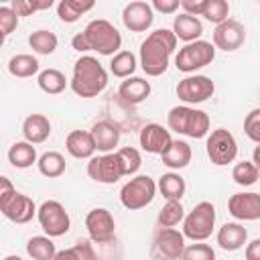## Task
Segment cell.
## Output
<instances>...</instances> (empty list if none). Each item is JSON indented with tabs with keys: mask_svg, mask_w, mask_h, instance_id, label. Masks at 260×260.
I'll return each mask as SVG.
<instances>
[{
	"mask_svg": "<svg viewBox=\"0 0 260 260\" xmlns=\"http://www.w3.org/2000/svg\"><path fill=\"white\" fill-rule=\"evenodd\" d=\"M71 45L79 53L98 51L100 55H112L114 57L116 53H120L122 35L110 20L95 18V20L87 22V26L71 39Z\"/></svg>",
	"mask_w": 260,
	"mask_h": 260,
	"instance_id": "6da1fadb",
	"label": "cell"
},
{
	"mask_svg": "<svg viewBox=\"0 0 260 260\" xmlns=\"http://www.w3.org/2000/svg\"><path fill=\"white\" fill-rule=\"evenodd\" d=\"M177 47V37L169 28L152 30L140 45V67L146 75L158 77L169 69V59Z\"/></svg>",
	"mask_w": 260,
	"mask_h": 260,
	"instance_id": "7a4b0ae2",
	"label": "cell"
},
{
	"mask_svg": "<svg viewBox=\"0 0 260 260\" xmlns=\"http://www.w3.org/2000/svg\"><path fill=\"white\" fill-rule=\"evenodd\" d=\"M69 85L79 98H95L108 85V71L95 57L83 55L73 65V77Z\"/></svg>",
	"mask_w": 260,
	"mask_h": 260,
	"instance_id": "3957f363",
	"label": "cell"
},
{
	"mask_svg": "<svg viewBox=\"0 0 260 260\" xmlns=\"http://www.w3.org/2000/svg\"><path fill=\"white\" fill-rule=\"evenodd\" d=\"M167 124L173 132L189 138H203L209 132V116L203 110L191 106H175L167 116Z\"/></svg>",
	"mask_w": 260,
	"mask_h": 260,
	"instance_id": "277c9868",
	"label": "cell"
},
{
	"mask_svg": "<svg viewBox=\"0 0 260 260\" xmlns=\"http://www.w3.org/2000/svg\"><path fill=\"white\" fill-rule=\"evenodd\" d=\"M215 228V207L211 201H199L183 219V236L193 242H203Z\"/></svg>",
	"mask_w": 260,
	"mask_h": 260,
	"instance_id": "5b68a950",
	"label": "cell"
},
{
	"mask_svg": "<svg viewBox=\"0 0 260 260\" xmlns=\"http://www.w3.org/2000/svg\"><path fill=\"white\" fill-rule=\"evenodd\" d=\"M156 183L152 177L148 175H136L132 177L128 183H124V187L120 189V203L130 209V211H136V209H142L146 207L148 203H152L154 195H156Z\"/></svg>",
	"mask_w": 260,
	"mask_h": 260,
	"instance_id": "8992f818",
	"label": "cell"
},
{
	"mask_svg": "<svg viewBox=\"0 0 260 260\" xmlns=\"http://www.w3.org/2000/svg\"><path fill=\"white\" fill-rule=\"evenodd\" d=\"M215 59V47L209 41H193L179 49L175 57V67L183 73H193L201 67H207Z\"/></svg>",
	"mask_w": 260,
	"mask_h": 260,
	"instance_id": "52a82bcc",
	"label": "cell"
},
{
	"mask_svg": "<svg viewBox=\"0 0 260 260\" xmlns=\"http://www.w3.org/2000/svg\"><path fill=\"white\" fill-rule=\"evenodd\" d=\"M37 219H39L43 232L49 238H59V236L67 234L69 228H71L69 213L65 211L63 203H59L55 199H49V201L41 203V207L37 211Z\"/></svg>",
	"mask_w": 260,
	"mask_h": 260,
	"instance_id": "ba28073f",
	"label": "cell"
},
{
	"mask_svg": "<svg viewBox=\"0 0 260 260\" xmlns=\"http://www.w3.org/2000/svg\"><path fill=\"white\" fill-rule=\"evenodd\" d=\"M205 150H207V156H209V160L213 165L223 167V165L234 162V158L238 156V142H236V138H234V134L230 130L215 128L207 136Z\"/></svg>",
	"mask_w": 260,
	"mask_h": 260,
	"instance_id": "9c48e42d",
	"label": "cell"
},
{
	"mask_svg": "<svg viewBox=\"0 0 260 260\" xmlns=\"http://www.w3.org/2000/svg\"><path fill=\"white\" fill-rule=\"evenodd\" d=\"M185 252V236L175 228H158L152 240L154 260H181Z\"/></svg>",
	"mask_w": 260,
	"mask_h": 260,
	"instance_id": "30bf717a",
	"label": "cell"
},
{
	"mask_svg": "<svg viewBox=\"0 0 260 260\" xmlns=\"http://www.w3.org/2000/svg\"><path fill=\"white\" fill-rule=\"evenodd\" d=\"M0 211L14 223H28L39 209L35 207V201L28 195L18 193L14 189L8 193H0Z\"/></svg>",
	"mask_w": 260,
	"mask_h": 260,
	"instance_id": "8fae6325",
	"label": "cell"
},
{
	"mask_svg": "<svg viewBox=\"0 0 260 260\" xmlns=\"http://www.w3.org/2000/svg\"><path fill=\"white\" fill-rule=\"evenodd\" d=\"M87 175L95 183H104V185H112L118 179H122L124 177V167H122V160H120L118 152L91 156L89 162H87Z\"/></svg>",
	"mask_w": 260,
	"mask_h": 260,
	"instance_id": "7c38bea8",
	"label": "cell"
},
{
	"mask_svg": "<svg viewBox=\"0 0 260 260\" xmlns=\"http://www.w3.org/2000/svg\"><path fill=\"white\" fill-rule=\"evenodd\" d=\"M215 91V83L207 75H187L177 83V98L185 104H201Z\"/></svg>",
	"mask_w": 260,
	"mask_h": 260,
	"instance_id": "4fadbf2b",
	"label": "cell"
},
{
	"mask_svg": "<svg viewBox=\"0 0 260 260\" xmlns=\"http://www.w3.org/2000/svg\"><path fill=\"white\" fill-rule=\"evenodd\" d=\"M85 230L89 238L98 244H108L116 236V221L114 215L106 207H95L85 215Z\"/></svg>",
	"mask_w": 260,
	"mask_h": 260,
	"instance_id": "5bb4252c",
	"label": "cell"
},
{
	"mask_svg": "<svg viewBox=\"0 0 260 260\" xmlns=\"http://www.w3.org/2000/svg\"><path fill=\"white\" fill-rule=\"evenodd\" d=\"M122 22L132 32H144V30H148L152 26V22H154L152 4L142 2V0H134V2L126 4L124 10H122Z\"/></svg>",
	"mask_w": 260,
	"mask_h": 260,
	"instance_id": "9a60e30c",
	"label": "cell"
},
{
	"mask_svg": "<svg viewBox=\"0 0 260 260\" xmlns=\"http://www.w3.org/2000/svg\"><path fill=\"white\" fill-rule=\"evenodd\" d=\"M246 41V28L242 22L228 18L225 22L217 24L213 30V47L221 49V51H236L244 45Z\"/></svg>",
	"mask_w": 260,
	"mask_h": 260,
	"instance_id": "2e32d148",
	"label": "cell"
},
{
	"mask_svg": "<svg viewBox=\"0 0 260 260\" xmlns=\"http://www.w3.org/2000/svg\"><path fill=\"white\" fill-rule=\"evenodd\" d=\"M228 211L242 221L260 219V193H254V191L234 193L228 199Z\"/></svg>",
	"mask_w": 260,
	"mask_h": 260,
	"instance_id": "e0dca14e",
	"label": "cell"
},
{
	"mask_svg": "<svg viewBox=\"0 0 260 260\" xmlns=\"http://www.w3.org/2000/svg\"><path fill=\"white\" fill-rule=\"evenodd\" d=\"M138 142L142 146V150L150 152V154H165L171 144H173V138H171V132L167 128H162L160 124H146L142 126L140 134H138Z\"/></svg>",
	"mask_w": 260,
	"mask_h": 260,
	"instance_id": "ac0fdd59",
	"label": "cell"
},
{
	"mask_svg": "<svg viewBox=\"0 0 260 260\" xmlns=\"http://www.w3.org/2000/svg\"><path fill=\"white\" fill-rule=\"evenodd\" d=\"M91 136H93V142H95V148L104 154L112 152L114 146H118L120 142V128L110 122V120H102V122H95L91 126Z\"/></svg>",
	"mask_w": 260,
	"mask_h": 260,
	"instance_id": "d6986e66",
	"label": "cell"
},
{
	"mask_svg": "<svg viewBox=\"0 0 260 260\" xmlns=\"http://www.w3.org/2000/svg\"><path fill=\"white\" fill-rule=\"evenodd\" d=\"M65 148L73 158H91L95 148L93 136L89 130H73L65 138Z\"/></svg>",
	"mask_w": 260,
	"mask_h": 260,
	"instance_id": "ffe728a7",
	"label": "cell"
},
{
	"mask_svg": "<svg viewBox=\"0 0 260 260\" xmlns=\"http://www.w3.org/2000/svg\"><path fill=\"white\" fill-rule=\"evenodd\" d=\"M150 81H146L144 77H128L120 83L118 87V95L124 104H140L150 95Z\"/></svg>",
	"mask_w": 260,
	"mask_h": 260,
	"instance_id": "44dd1931",
	"label": "cell"
},
{
	"mask_svg": "<svg viewBox=\"0 0 260 260\" xmlns=\"http://www.w3.org/2000/svg\"><path fill=\"white\" fill-rule=\"evenodd\" d=\"M22 136L30 144H41L51 136V122L43 114H30L22 122Z\"/></svg>",
	"mask_w": 260,
	"mask_h": 260,
	"instance_id": "7402d4cb",
	"label": "cell"
},
{
	"mask_svg": "<svg viewBox=\"0 0 260 260\" xmlns=\"http://www.w3.org/2000/svg\"><path fill=\"white\" fill-rule=\"evenodd\" d=\"M248 240V232L242 223H223L217 232V244L221 250H228V252H236L240 250Z\"/></svg>",
	"mask_w": 260,
	"mask_h": 260,
	"instance_id": "603a6c76",
	"label": "cell"
},
{
	"mask_svg": "<svg viewBox=\"0 0 260 260\" xmlns=\"http://www.w3.org/2000/svg\"><path fill=\"white\" fill-rule=\"evenodd\" d=\"M173 32H175L177 39H181L185 43H193V41H199V37L203 32V24H201V20L197 16L181 12L173 20Z\"/></svg>",
	"mask_w": 260,
	"mask_h": 260,
	"instance_id": "cb8c5ba5",
	"label": "cell"
},
{
	"mask_svg": "<svg viewBox=\"0 0 260 260\" xmlns=\"http://www.w3.org/2000/svg\"><path fill=\"white\" fill-rule=\"evenodd\" d=\"M191 156H193L191 146L185 140H173L171 148L160 156V160L169 169H183L191 162Z\"/></svg>",
	"mask_w": 260,
	"mask_h": 260,
	"instance_id": "d4e9b609",
	"label": "cell"
},
{
	"mask_svg": "<svg viewBox=\"0 0 260 260\" xmlns=\"http://www.w3.org/2000/svg\"><path fill=\"white\" fill-rule=\"evenodd\" d=\"M8 160L12 167L16 169H28L32 167V162H39L37 160V150L30 142L26 140H20V142H14L10 148H8Z\"/></svg>",
	"mask_w": 260,
	"mask_h": 260,
	"instance_id": "484cf974",
	"label": "cell"
},
{
	"mask_svg": "<svg viewBox=\"0 0 260 260\" xmlns=\"http://www.w3.org/2000/svg\"><path fill=\"white\" fill-rule=\"evenodd\" d=\"M158 191L162 193V197L167 201H181V197L185 195V179L179 175V173H165L160 179H158Z\"/></svg>",
	"mask_w": 260,
	"mask_h": 260,
	"instance_id": "4316f807",
	"label": "cell"
},
{
	"mask_svg": "<svg viewBox=\"0 0 260 260\" xmlns=\"http://www.w3.org/2000/svg\"><path fill=\"white\" fill-rule=\"evenodd\" d=\"M91 8H93V2L91 0H85V2L83 0H61L57 4V16L63 22L71 24V22H75L81 14H85Z\"/></svg>",
	"mask_w": 260,
	"mask_h": 260,
	"instance_id": "83f0119b",
	"label": "cell"
},
{
	"mask_svg": "<svg viewBox=\"0 0 260 260\" xmlns=\"http://www.w3.org/2000/svg\"><path fill=\"white\" fill-rule=\"evenodd\" d=\"M26 254L32 260H53L57 256V250L49 236H32L26 242Z\"/></svg>",
	"mask_w": 260,
	"mask_h": 260,
	"instance_id": "f1b7e54d",
	"label": "cell"
},
{
	"mask_svg": "<svg viewBox=\"0 0 260 260\" xmlns=\"http://www.w3.org/2000/svg\"><path fill=\"white\" fill-rule=\"evenodd\" d=\"M37 165H39V173L45 175V177H49V179L61 177V175L65 173V167H67L63 154H61V152H55V150L45 152V154L39 158Z\"/></svg>",
	"mask_w": 260,
	"mask_h": 260,
	"instance_id": "f546056e",
	"label": "cell"
},
{
	"mask_svg": "<svg viewBox=\"0 0 260 260\" xmlns=\"http://www.w3.org/2000/svg\"><path fill=\"white\" fill-rule=\"evenodd\" d=\"M8 71L14 77H32L35 73H39V61H37V57L28 55V53H20V55L10 57Z\"/></svg>",
	"mask_w": 260,
	"mask_h": 260,
	"instance_id": "4dcf8cb0",
	"label": "cell"
},
{
	"mask_svg": "<svg viewBox=\"0 0 260 260\" xmlns=\"http://www.w3.org/2000/svg\"><path fill=\"white\" fill-rule=\"evenodd\" d=\"M37 83L45 93L51 95H57L67 87V79L59 69H43L37 77Z\"/></svg>",
	"mask_w": 260,
	"mask_h": 260,
	"instance_id": "1f68e13d",
	"label": "cell"
},
{
	"mask_svg": "<svg viewBox=\"0 0 260 260\" xmlns=\"http://www.w3.org/2000/svg\"><path fill=\"white\" fill-rule=\"evenodd\" d=\"M28 45H30V49H32L35 53H39V55H51V53H55L59 41H57V35H55V32L41 28V30L30 32Z\"/></svg>",
	"mask_w": 260,
	"mask_h": 260,
	"instance_id": "d6a6232c",
	"label": "cell"
},
{
	"mask_svg": "<svg viewBox=\"0 0 260 260\" xmlns=\"http://www.w3.org/2000/svg\"><path fill=\"white\" fill-rule=\"evenodd\" d=\"M110 71L114 77H122V79H128L132 77V73L136 71V57L134 53L130 51H120L112 57L110 61Z\"/></svg>",
	"mask_w": 260,
	"mask_h": 260,
	"instance_id": "836d02e7",
	"label": "cell"
},
{
	"mask_svg": "<svg viewBox=\"0 0 260 260\" xmlns=\"http://www.w3.org/2000/svg\"><path fill=\"white\" fill-rule=\"evenodd\" d=\"M183 219H185V209H183L181 201H167L162 205V209L158 211V217H156L160 228H175Z\"/></svg>",
	"mask_w": 260,
	"mask_h": 260,
	"instance_id": "e575fe53",
	"label": "cell"
},
{
	"mask_svg": "<svg viewBox=\"0 0 260 260\" xmlns=\"http://www.w3.org/2000/svg\"><path fill=\"white\" fill-rule=\"evenodd\" d=\"M260 177V171L258 167L252 162V160H242L238 162L234 169H232V179L236 185H242V187H250L258 181Z\"/></svg>",
	"mask_w": 260,
	"mask_h": 260,
	"instance_id": "d590c367",
	"label": "cell"
},
{
	"mask_svg": "<svg viewBox=\"0 0 260 260\" xmlns=\"http://www.w3.org/2000/svg\"><path fill=\"white\" fill-rule=\"evenodd\" d=\"M53 260H95V254L87 242H77L75 246L57 252Z\"/></svg>",
	"mask_w": 260,
	"mask_h": 260,
	"instance_id": "8d00e7d4",
	"label": "cell"
},
{
	"mask_svg": "<svg viewBox=\"0 0 260 260\" xmlns=\"http://www.w3.org/2000/svg\"><path fill=\"white\" fill-rule=\"evenodd\" d=\"M228 14H230V4L225 0H207V8H205L203 16L209 22H213L217 26L228 20Z\"/></svg>",
	"mask_w": 260,
	"mask_h": 260,
	"instance_id": "74e56055",
	"label": "cell"
},
{
	"mask_svg": "<svg viewBox=\"0 0 260 260\" xmlns=\"http://www.w3.org/2000/svg\"><path fill=\"white\" fill-rule=\"evenodd\" d=\"M116 152H118V156H120V160H122L124 175H134V173L140 169L142 156H140V152H138L134 146H124V148H120V150H116Z\"/></svg>",
	"mask_w": 260,
	"mask_h": 260,
	"instance_id": "f35d334b",
	"label": "cell"
},
{
	"mask_svg": "<svg viewBox=\"0 0 260 260\" xmlns=\"http://www.w3.org/2000/svg\"><path fill=\"white\" fill-rule=\"evenodd\" d=\"M51 6H53V0H12V4H10V8L18 16H28L30 12L45 10V8H51Z\"/></svg>",
	"mask_w": 260,
	"mask_h": 260,
	"instance_id": "ab89813d",
	"label": "cell"
},
{
	"mask_svg": "<svg viewBox=\"0 0 260 260\" xmlns=\"http://www.w3.org/2000/svg\"><path fill=\"white\" fill-rule=\"evenodd\" d=\"M181 260H215V250L209 244L195 242L191 246H185Z\"/></svg>",
	"mask_w": 260,
	"mask_h": 260,
	"instance_id": "60d3db41",
	"label": "cell"
},
{
	"mask_svg": "<svg viewBox=\"0 0 260 260\" xmlns=\"http://www.w3.org/2000/svg\"><path fill=\"white\" fill-rule=\"evenodd\" d=\"M244 132L250 140L260 144V108H254L250 114L244 118Z\"/></svg>",
	"mask_w": 260,
	"mask_h": 260,
	"instance_id": "b9f144b4",
	"label": "cell"
},
{
	"mask_svg": "<svg viewBox=\"0 0 260 260\" xmlns=\"http://www.w3.org/2000/svg\"><path fill=\"white\" fill-rule=\"evenodd\" d=\"M18 26V14L10 6H0V32L6 39Z\"/></svg>",
	"mask_w": 260,
	"mask_h": 260,
	"instance_id": "7bdbcfd3",
	"label": "cell"
},
{
	"mask_svg": "<svg viewBox=\"0 0 260 260\" xmlns=\"http://www.w3.org/2000/svg\"><path fill=\"white\" fill-rule=\"evenodd\" d=\"M181 8L185 10V14L191 16H203L205 8H207V0H181Z\"/></svg>",
	"mask_w": 260,
	"mask_h": 260,
	"instance_id": "ee69618b",
	"label": "cell"
},
{
	"mask_svg": "<svg viewBox=\"0 0 260 260\" xmlns=\"http://www.w3.org/2000/svg\"><path fill=\"white\" fill-rule=\"evenodd\" d=\"M177 8H181L179 0H154L152 2V10H158L162 14H173Z\"/></svg>",
	"mask_w": 260,
	"mask_h": 260,
	"instance_id": "f6af8a7d",
	"label": "cell"
},
{
	"mask_svg": "<svg viewBox=\"0 0 260 260\" xmlns=\"http://www.w3.org/2000/svg\"><path fill=\"white\" fill-rule=\"evenodd\" d=\"M244 256H246V260H260V238H256L250 244H246Z\"/></svg>",
	"mask_w": 260,
	"mask_h": 260,
	"instance_id": "bcb514c9",
	"label": "cell"
},
{
	"mask_svg": "<svg viewBox=\"0 0 260 260\" xmlns=\"http://www.w3.org/2000/svg\"><path fill=\"white\" fill-rule=\"evenodd\" d=\"M252 162L258 167V171H260V144L254 148V152H252Z\"/></svg>",
	"mask_w": 260,
	"mask_h": 260,
	"instance_id": "7dc6e473",
	"label": "cell"
},
{
	"mask_svg": "<svg viewBox=\"0 0 260 260\" xmlns=\"http://www.w3.org/2000/svg\"><path fill=\"white\" fill-rule=\"evenodd\" d=\"M4 260H22V258H20V256H6Z\"/></svg>",
	"mask_w": 260,
	"mask_h": 260,
	"instance_id": "c3c4849f",
	"label": "cell"
},
{
	"mask_svg": "<svg viewBox=\"0 0 260 260\" xmlns=\"http://www.w3.org/2000/svg\"><path fill=\"white\" fill-rule=\"evenodd\" d=\"M258 179H260V177H258Z\"/></svg>",
	"mask_w": 260,
	"mask_h": 260,
	"instance_id": "681fc988",
	"label": "cell"
}]
</instances>
